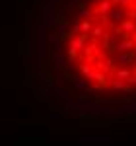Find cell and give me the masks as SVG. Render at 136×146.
Wrapping results in <instances>:
<instances>
[{
    "label": "cell",
    "instance_id": "1",
    "mask_svg": "<svg viewBox=\"0 0 136 146\" xmlns=\"http://www.w3.org/2000/svg\"><path fill=\"white\" fill-rule=\"evenodd\" d=\"M88 43V33H76L70 43H68V49H66V58L72 62V60H78V53L84 49V45Z\"/></svg>",
    "mask_w": 136,
    "mask_h": 146
},
{
    "label": "cell",
    "instance_id": "2",
    "mask_svg": "<svg viewBox=\"0 0 136 146\" xmlns=\"http://www.w3.org/2000/svg\"><path fill=\"white\" fill-rule=\"evenodd\" d=\"M107 88H113L117 92H125V94H134L136 86H130V84H126L125 80H119V78H107Z\"/></svg>",
    "mask_w": 136,
    "mask_h": 146
},
{
    "label": "cell",
    "instance_id": "3",
    "mask_svg": "<svg viewBox=\"0 0 136 146\" xmlns=\"http://www.w3.org/2000/svg\"><path fill=\"white\" fill-rule=\"evenodd\" d=\"M99 49H103L107 55L115 53V39H113V33H111V31H103V35H101V47H99Z\"/></svg>",
    "mask_w": 136,
    "mask_h": 146
},
{
    "label": "cell",
    "instance_id": "4",
    "mask_svg": "<svg viewBox=\"0 0 136 146\" xmlns=\"http://www.w3.org/2000/svg\"><path fill=\"white\" fill-rule=\"evenodd\" d=\"M125 14H126V12L123 10V8H115V6H113V8L109 10V14H107V16H109V22H111V23H109V25L113 27V25H115V23H117V22L121 23V22H123V20H125Z\"/></svg>",
    "mask_w": 136,
    "mask_h": 146
},
{
    "label": "cell",
    "instance_id": "5",
    "mask_svg": "<svg viewBox=\"0 0 136 146\" xmlns=\"http://www.w3.org/2000/svg\"><path fill=\"white\" fill-rule=\"evenodd\" d=\"M115 51H117V53H126V51H134V41H132L130 37H126V39H119V41L115 43Z\"/></svg>",
    "mask_w": 136,
    "mask_h": 146
},
{
    "label": "cell",
    "instance_id": "6",
    "mask_svg": "<svg viewBox=\"0 0 136 146\" xmlns=\"http://www.w3.org/2000/svg\"><path fill=\"white\" fill-rule=\"evenodd\" d=\"M134 60H136L134 51H126V53H119L117 55V64H121V66H126V64H130Z\"/></svg>",
    "mask_w": 136,
    "mask_h": 146
},
{
    "label": "cell",
    "instance_id": "7",
    "mask_svg": "<svg viewBox=\"0 0 136 146\" xmlns=\"http://www.w3.org/2000/svg\"><path fill=\"white\" fill-rule=\"evenodd\" d=\"M93 66L97 68V70H101V72H105V74H111V72H113V62H111V58H107V56L95 60Z\"/></svg>",
    "mask_w": 136,
    "mask_h": 146
},
{
    "label": "cell",
    "instance_id": "8",
    "mask_svg": "<svg viewBox=\"0 0 136 146\" xmlns=\"http://www.w3.org/2000/svg\"><path fill=\"white\" fill-rule=\"evenodd\" d=\"M113 8V2L111 0H101V2H97V6L91 10V14H95V16H101V14H109V10Z\"/></svg>",
    "mask_w": 136,
    "mask_h": 146
},
{
    "label": "cell",
    "instance_id": "9",
    "mask_svg": "<svg viewBox=\"0 0 136 146\" xmlns=\"http://www.w3.org/2000/svg\"><path fill=\"white\" fill-rule=\"evenodd\" d=\"M119 25H121V29H123V31H125V33L130 37V33L134 31V27H136V22L132 20V18H125V20L119 23Z\"/></svg>",
    "mask_w": 136,
    "mask_h": 146
},
{
    "label": "cell",
    "instance_id": "10",
    "mask_svg": "<svg viewBox=\"0 0 136 146\" xmlns=\"http://www.w3.org/2000/svg\"><path fill=\"white\" fill-rule=\"evenodd\" d=\"M78 68H80V72L84 74V78H86V80H93V72H95V66H91L90 62H82Z\"/></svg>",
    "mask_w": 136,
    "mask_h": 146
},
{
    "label": "cell",
    "instance_id": "11",
    "mask_svg": "<svg viewBox=\"0 0 136 146\" xmlns=\"http://www.w3.org/2000/svg\"><path fill=\"white\" fill-rule=\"evenodd\" d=\"M111 74H115V78H119V80H126L132 74V70H128V68H113Z\"/></svg>",
    "mask_w": 136,
    "mask_h": 146
},
{
    "label": "cell",
    "instance_id": "12",
    "mask_svg": "<svg viewBox=\"0 0 136 146\" xmlns=\"http://www.w3.org/2000/svg\"><path fill=\"white\" fill-rule=\"evenodd\" d=\"M80 121H82V123H103V119H97V117H93V115H86V113L80 115Z\"/></svg>",
    "mask_w": 136,
    "mask_h": 146
},
{
    "label": "cell",
    "instance_id": "13",
    "mask_svg": "<svg viewBox=\"0 0 136 146\" xmlns=\"http://www.w3.org/2000/svg\"><path fill=\"white\" fill-rule=\"evenodd\" d=\"M103 31H105V27H103V25H95V27H91L90 33L93 35V39H97V37H101V35H103Z\"/></svg>",
    "mask_w": 136,
    "mask_h": 146
},
{
    "label": "cell",
    "instance_id": "14",
    "mask_svg": "<svg viewBox=\"0 0 136 146\" xmlns=\"http://www.w3.org/2000/svg\"><path fill=\"white\" fill-rule=\"evenodd\" d=\"M91 27H93V25H91L90 22H80V31H82V33H90Z\"/></svg>",
    "mask_w": 136,
    "mask_h": 146
},
{
    "label": "cell",
    "instance_id": "15",
    "mask_svg": "<svg viewBox=\"0 0 136 146\" xmlns=\"http://www.w3.org/2000/svg\"><path fill=\"white\" fill-rule=\"evenodd\" d=\"M126 14H128V18H132V20L136 22V8H132V6H130V10L126 12Z\"/></svg>",
    "mask_w": 136,
    "mask_h": 146
},
{
    "label": "cell",
    "instance_id": "16",
    "mask_svg": "<svg viewBox=\"0 0 136 146\" xmlns=\"http://www.w3.org/2000/svg\"><path fill=\"white\" fill-rule=\"evenodd\" d=\"M80 101H82V103H86V101H90V96H80Z\"/></svg>",
    "mask_w": 136,
    "mask_h": 146
},
{
    "label": "cell",
    "instance_id": "17",
    "mask_svg": "<svg viewBox=\"0 0 136 146\" xmlns=\"http://www.w3.org/2000/svg\"><path fill=\"white\" fill-rule=\"evenodd\" d=\"M130 39H132V41H136V27H134V31L130 33Z\"/></svg>",
    "mask_w": 136,
    "mask_h": 146
},
{
    "label": "cell",
    "instance_id": "18",
    "mask_svg": "<svg viewBox=\"0 0 136 146\" xmlns=\"http://www.w3.org/2000/svg\"><path fill=\"white\" fill-rule=\"evenodd\" d=\"M134 49H136V41H134Z\"/></svg>",
    "mask_w": 136,
    "mask_h": 146
},
{
    "label": "cell",
    "instance_id": "19",
    "mask_svg": "<svg viewBox=\"0 0 136 146\" xmlns=\"http://www.w3.org/2000/svg\"><path fill=\"white\" fill-rule=\"evenodd\" d=\"M132 2H136V0H132Z\"/></svg>",
    "mask_w": 136,
    "mask_h": 146
}]
</instances>
